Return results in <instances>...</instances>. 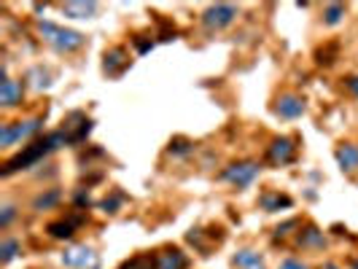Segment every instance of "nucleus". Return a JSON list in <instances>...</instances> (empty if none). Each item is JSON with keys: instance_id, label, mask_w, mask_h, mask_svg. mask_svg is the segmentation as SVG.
<instances>
[{"instance_id": "nucleus-31", "label": "nucleus", "mask_w": 358, "mask_h": 269, "mask_svg": "<svg viewBox=\"0 0 358 269\" xmlns=\"http://www.w3.org/2000/svg\"><path fill=\"white\" fill-rule=\"evenodd\" d=\"M278 269H310V264H307V261H302V259L288 256V259H283V261H280V267H278Z\"/></svg>"}, {"instance_id": "nucleus-11", "label": "nucleus", "mask_w": 358, "mask_h": 269, "mask_svg": "<svg viewBox=\"0 0 358 269\" xmlns=\"http://www.w3.org/2000/svg\"><path fill=\"white\" fill-rule=\"evenodd\" d=\"M296 159V143L291 138H275L267 148V161L272 167H286Z\"/></svg>"}, {"instance_id": "nucleus-21", "label": "nucleus", "mask_w": 358, "mask_h": 269, "mask_svg": "<svg viewBox=\"0 0 358 269\" xmlns=\"http://www.w3.org/2000/svg\"><path fill=\"white\" fill-rule=\"evenodd\" d=\"M27 81H30V87L36 92L49 89L52 87V71L43 68V65H36V68H30V73H27Z\"/></svg>"}, {"instance_id": "nucleus-24", "label": "nucleus", "mask_w": 358, "mask_h": 269, "mask_svg": "<svg viewBox=\"0 0 358 269\" xmlns=\"http://www.w3.org/2000/svg\"><path fill=\"white\" fill-rule=\"evenodd\" d=\"M119 269H157V253H138L127 259Z\"/></svg>"}, {"instance_id": "nucleus-18", "label": "nucleus", "mask_w": 358, "mask_h": 269, "mask_svg": "<svg viewBox=\"0 0 358 269\" xmlns=\"http://www.w3.org/2000/svg\"><path fill=\"white\" fill-rule=\"evenodd\" d=\"M232 264L237 269H267L264 256L259 251H253V248H240V251L234 253Z\"/></svg>"}, {"instance_id": "nucleus-16", "label": "nucleus", "mask_w": 358, "mask_h": 269, "mask_svg": "<svg viewBox=\"0 0 358 269\" xmlns=\"http://www.w3.org/2000/svg\"><path fill=\"white\" fill-rule=\"evenodd\" d=\"M334 157H337V164H340L342 173H358V145L356 143H340L337 145V151H334Z\"/></svg>"}, {"instance_id": "nucleus-8", "label": "nucleus", "mask_w": 358, "mask_h": 269, "mask_svg": "<svg viewBox=\"0 0 358 269\" xmlns=\"http://www.w3.org/2000/svg\"><path fill=\"white\" fill-rule=\"evenodd\" d=\"M84 224H87V213H84V210H73V213L62 215V218H57V221H49V224H46V234H49L52 240H71L73 234L78 232Z\"/></svg>"}, {"instance_id": "nucleus-19", "label": "nucleus", "mask_w": 358, "mask_h": 269, "mask_svg": "<svg viewBox=\"0 0 358 269\" xmlns=\"http://www.w3.org/2000/svg\"><path fill=\"white\" fill-rule=\"evenodd\" d=\"M259 205H262V210H267V213H278V210L291 208L294 199L288 197V194H280V191H264V194L259 197Z\"/></svg>"}, {"instance_id": "nucleus-22", "label": "nucleus", "mask_w": 358, "mask_h": 269, "mask_svg": "<svg viewBox=\"0 0 358 269\" xmlns=\"http://www.w3.org/2000/svg\"><path fill=\"white\" fill-rule=\"evenodd\" d=\"M19 253H22V242H19L17 237H3L0 240V261L3 264H11Z\"/></svg>"}, {"instance_id": "nucleus-9", "label": "nucleus", "mask_w": 358, "mask_h": 269, "mask_svg": "<svg viewBox=\"0 0 358 269\" xmlns=\"http://www.w3.org/2000/svg\"><path fill=\"white\" fill-rule=\"evenodd\" d=\"M305 110H307L305 97H299L296 92H283V94L272 103V113H275L278 119H283V122H294V119H299Z\"/></svg>"}, {"instance_id": "nucleus-27", "label": "nucleus", "mask_w": 358, "mask_h": 269, "mask_svg": "<svg viewBox=\"0 0 358 269\" xmlns=\"http://www.w3.org/2000/svg\"><path fill=\"white\" fill-rule=\"evenodd\" d=\"M337 52H340L337 43H331V46H326V49H318V52H315V62H318V65H331V62L337 59Z\"/></svg>"}, {"instance_id": "nucleus-6", "label": "nucleus", "mask_w": 358, "mask_h": 269, "mask_svg": "<svg viewBox=\"0 0 358 269\" xmlns=\"http://www.w3.org/2000/svg\"><path fill=\"white\" fill-rule=\"evenodd\" d=\"M92 126H94V122H92L84 110H71V113L62 119L59 132L65 135L68 145H78V143H84V140L92 135Z\"/></svg>"}, {"instance_id": "nucleus-34", "label": "nucleus", "mask_w": 358, "mask_h": 269, "mask_svg": "<svg viewBox=\"0 0 358 269\" xmlns=\"http://www.w3.org/2000/svg\"><path fill=\"white\" fill-rule=\"evenodd\" d=\"M353 269H358V261H353Z\"/></svg>"}, {"instance_id": "nucleus-28", "label": "nucleus", "mask_w": 358, "mask_h": 269, "mask_svg": "<svg viewBox=\"0 0 358 269\" xmlns=\"http://www.w3.org/2000/svg\"><path fill=\"white\" fill-rule=\"evenodd\" d=\"M14 218H17V205H11V202H6L3 208H0V229L6 232L11 224H14Z\"/></svg>"}, {"instance_id": "nucleus-32", "label": "nucleus", "mask_w": 358, "mask_h": 269, "mask_svg": "<svg viewBox=\"0 0 358 269\" xmlns=\"http://www.w3.org/2000/svg\"><path fill=\"white\" fill-rule=\"evenodd\" d=\"M132 43L138 46V52L145 54V52H151L154 49V41H145V36H135L132 38Z\"/></svg>"}, {"instance_id": "nucleus-3", "label": "nucleus", "mask_w": 358, "mask_h": 269, "mask_svg": "<svg viewBox=\"0 0 358 269\" xmlns=\"http://www.w3.org/2000/svg\"><path fill=\"white\" fill-rule=\"evenodd\" d=\"M43 129V119L33 116V119H24V122H11V124L0 126V145L3 148H11L19 140H36V135Z\"/></svg>"}, {"instance_id": "nucleus-10", "label": "nucleus", "mask_w": 358, "mask_h": 269, "mask_svg": "<svg viewBox=\"0 0 358 269\" xmlns=\"http://www.w3.org/2000/svg\"><path fill=\"white\" fill-rule=\"evenodd\" d=\"M132 65V57L124 46H110L106 54H103V73L108 78H122Z\"/></svg>"}, {"instance_id": "nucleus-1", "label": "nucleus", "mask_w": 358, "mask_h": 269, "mask_svg": "<svg viewBox=\"0 0 358 269\" xmlns=\"http://www.w3.org/2000/svg\"><path fill=\"white\" fill-rule=\"evenodd\" d=\"M62 145H68V140H65V135H62L59 129L46 132L43 138L30 140L19 154H14L11 159L6 161L3 170H0V175H3V178H11V175H17L19 170H30V167H36L38 161H43L49 154H54V151L62 148Z\"/></svg>"}, {"instance_id": "nucleus-20", "label": "nucleus", "mask_w": 358, "mask_h": 269, "mask_svg": "<svg viewBox=\"0 0 358 269\" xmlns=\"http://www.w3.org/2000/svg\"><path fill=\"white\" fill-rule=\"evenodd\" d=\"M59 202H62V191H59V189H46V191H41V194L33 197L30 208H33L36 213H43V210H54Z\"/></svg>"}, {"instance_id": "nucleus-14", "label": "nucleus", "mask_w": 358, "mask_h": 269, "mask_svg": "<svg viewBox=\"0 0 358 269\" xmlns=\"http://www.w3.org/2000/svg\"><path fill=\"white\" fill-rule=\"evenodd\" d=\"M296 245L302 251H323L326 248V234L318 226L307 224L305 229H299V234H296Z\"/></svg>"}, {"instance_id": "nucleus-23", "label": "nucleus", "mask_w": 358, "mask_h": 269, "mask_svg": "<svg viewBox=\"0 0 358 269\" xmlns=\"http://www.w3.org/2000/svg\"><path fill=\"white\" fill-rule=\"evenodd\" d=\"M348 14V6L345 3H326L323 6V22L329 24V27H337L342 19Z\"/></svg>"}, {"instance_id": "nucleus-13", "label": "nucleus", "mask_w": 358, "mask_h": 269, "mask_svg": "<svg viewBox=\"0 0 358 269\" xmlns=\"http://www.w3.org/2000/svg\"><path fill=\"white\" fill-rule=\"evenodd\" d=\"M186 240L197 248L202 256H210V248H213V242H221L224 240V229L221 226H215V229H192V232L186 234Z\"/></svg>"}, {"instance_id": "nucleus-33", "label": "nucleus", "mask_w": 358, "mask_h": 269, "mask_svg": "<svg viewBox=\"0 0 358 269\" xmlns=\"http://www.w3.org/2000/svg\"><path fill=\"white\" fill-rule=\"evenodd\" d=\"M345 87H348V92L358 100V75H348V78H345Z\"/></svg>"}, {"instance_id": "nucleus-12", "label": "nucleus", "mask_w": 358, "mask_h": 269, "mask_svg": "<svg viewBox=\"0 0 358 269\" xmlns=\"http://www.w3.org/2000/svg\"><path fill=\"white\" fill-rule=\"evenodd\" d=\"M22 97H24V87H22V81H14V78H8V73L3 68V81H0V106L6 108V110H11V108H17L22 103Z\"/></svg>"}, {"instance_id": "nucleus-26", "label": "nucleus", "mask_w": 358, "mask_h": 269, "mask_svg": "<svg viewBox=\"0 0 358 269\" xmlns=\"http://www.w3.org/2000/svg\"><path fill=\"white\" fill-rule=\"evenodd\" d=\"M127 202V194L124 191H119V189H113V191H110V197H106L103 199V202H100V208H103V210H106V213H119V208H122V205H124Z\"/></svg>"}, {"instance_id": "nucleus-5", "label": "nucleus", "mask_w": 358, "mask_h": 269, "mask_svg": "<svg viewBox=\"0 0 358 269\" xmlns=\"http://www.w3.org/2000/svg\"><path fill=\"white\" fill-rule=\"evenodd\" d=\"M259 170H262V164L253 159L232 161V164H227L221 170V180L234 186V189H248L253 180L259 178Z\"/></svg>"}, {"instance_id": "nucleus-17", "label": "nucleus", "mask_w": 358, "mask_h": 269, "mask_svg": "<svg viewBox=\"0 0 358 269\" xmlns=\"http://www.w3.org/2000/svg\"><path fill=\"white\" fill-rule=\"evenodd\" d=\"M189 267V256L180 248H164L157 253V269H186Z\"/></svg>"}, {"instance_id": "nucleus-4", "label": "nucleus", "mask_w": 358, "mask_h": 269, "mask_svg": "<svg viewBox=\"0 0 358 269\" xmlns=\"http://www.w3.org/2000/svg\"><path fill=\"white\" fill-rule=\"evenodd\" d=\"M240 17V8L234 6V3H213V6H208L205 11H202V27L208 30V33H221V30H227L229 24H234V19Z\"/></svg>"}, {"instance_id": "nucleus-25", "label": "nucleus", "mask_w": 358, "mask_h": 269, "mask_svg": "<svg viewBox=\"0 0 358 269\" xmlns=\"http://www.w3.org/2000/svg\"><path fill=\"white\" fill-rule=\"evenodd\" d=\"M194 148H197V145H194V140H189V138H173L170 145H167V154L183 159V157H192V154H194Z\"/></svg>"}, {"instance_id": "nucleus-15", "label": "nucleus", "mask_w": 358, "mask_h": 269, "mask_svg": "<svg viewBox=\"0 0 358 269\" xmlns=\"http://www.w3.org/2000/svg\"><path fill=\"white\" fill-rule=\"evenodd\" d=\"M59 8H62L65 17H71V19H94L100 6H97L94 0H68V3H62Z\"/></svg>"}, {"instance_id": "nucleus-29", "label": "nucleus", "mask_w": 358, "mask_h": 269, "mask_svg": "<svg viewBox=\"0 0 358 269\" xmlns=\"http://www.w3.org/2000/svg\"><path fill=\"white\" fill-rule=\"evenodd\" d=\"M73 205H76V210H84V213H87L92 205H94V199L87 194V189H78V191L73 194Z\"/></svg>"}, {"instance_id": "nucleus-7", "label": "nucleus", "mask_w": 358, "mask_h": 269, "mask_svg": "<svg viewBox=\"0 0 358 269\" xmlns=\"http://www.w3.org/2000/svg\"><path fill=\"white\" fill-rule=\"evenodd\" d=\"M59 261L68 269H100V253L90 245H71L59 256Z\"/></svg>"}, {"instance_id": "nucleus-30", "label": "nucleus", "mask_w": 358, "mask_h": 269, "mask_svg": "<svg viewBox=\"0 0 358 269\" xmlns=\"http://www.w3.org/2000/svg\"><path fill=\"white\" fill-rule=\"evenodd\" d=\"M291 229H299V218H288L286 224H280V226L275 229V240H283L288 234H294Z\"/></svg>"}, {"instance_id": "nucleus-2", "label": "nucleus", "mask_w": 358, "mask_h": 269, "mask_svg": "<svg viewBox=\"0 0 358 269\" xmlns=\"http://www.w3.org/2000/svg\"><path fill=\"white\" fill-rule=\"evenodd\" d=\"M38 33H41V38L52 46L54 52H59V54L78 52V49L87 43V38L81 36L78 30H68V27L54 24L49 19H38Z\"/></svg>"}]
</instances>
